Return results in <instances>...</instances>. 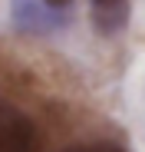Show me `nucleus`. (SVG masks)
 <instances>
[{"instance_id":"nucleus-3","label":"nucleus","mask_w":145,"mask_h":152,"mask_svg":"<svg viewBox=\"0 0 145 152\" xmlns=\"http://www.w3.org/2000/svg\"><path fill=\"white\" fill-rule=\"evenodd\" d=\"M66 152H125V149L115 145V142H89V145H76V149H66Z\"/></svg>"},{"instance_id":"nucleus-4","label":"nucleus","mask_w":145,"mask_h":152,"mask_svg":"<svg viewBox=\"0 0 145 152\" xmlns=\"http://www.w3.org/2000/svg\"><path fill=\"white\" fill-rule=\"evenodd\" d=\"M50 4H69V0H50Z\"/></svg>"},{"instance_id":"nucleus-1","label":"nucleus","mask_w":145,"mask_h":152,"mask_svg":"<svg viewBox=\"0 0 145 152\" xmlns=\"http://www.w3.org/2000/svg\"><path fill=\"white\" fill-rule=\"evenodd\" d=\"M0 152H36V126L7 99H0Z\"/></svg>"},{"instance_id":"nucleus-2","label":"nucleus","mask_w":145,"mask_h":152,"mask_svg":"<svg viewBox=\"0 0 145 152\" xmlns=\"http://www.w3.org/2000/svg\"><path fill=\"white\" fill-rule=\"evenodd\" d=\"M92 17L102 33H115L129 20V0H92Z\"/></svg>"}]
</instances>
